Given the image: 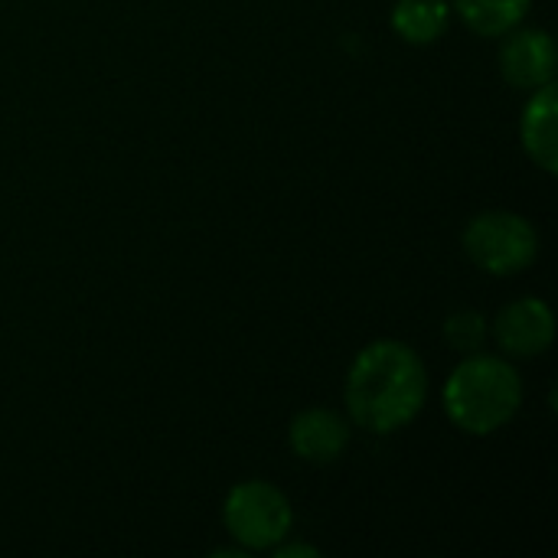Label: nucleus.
<instances>
[{"mask_svg": "<svg viewBox=\"0 0 558 558\" xmlns=\"http://www.w3.org/2000/svg\"><path fill=\"white\" fill-rule=\"evenodd\" d=\"M428 399V373L422 356L399 340H376L350 366L347 409L350 418L373 432L392 435L418 418Z\"/></svg>", "mask_w": 558, "mask_h": 558, "instance_id": "obj_1", "label": "nucleus"}, {"mask_svg": "<svg viewBox=\"0 0 558 558\" xmlns=\"http://www.w3.org/2000/svg\"><path fill=\"white\" fill-rule=\"evenodd\" d=\"M523 405L520 373L500 360L471 353L445 383V412L468 435H494L513 422Z\"/></svg>", "mask_w": 558, "mask_h": 558, "instance_id": "obj_2", "label": "nucleus"}, {"mask_svg": "<svg viewBox=\"0 0 558 558\" xmlns=\"http://www.w3.org/2000/svg\"><path fill=\"white\" fill-rule=\"evenodd\" d=\"M464 252L471 262L497 278L526 271L539 255V235L536 229L507 209L481 213L464 229Z\"/></svg>", "mask_w": 558, "mask_h": 558, "instance_id": "obj_3", "label": "nucleus"}, {"mask_svg": "<svg viewBox=\"0 0 558 558\" xmlns=\"http://www.w3.org/2000/svg\"><path fill=\"white\" fill-rule=\"evenodd\" d=\"M222 520H226L229 536L242 549L262 553V549H275L278 543L288 539L294 513H291L288 497L278 487H271L265 481H245L229 490Z\"/></svg>", "mask_w": 558, "mask_h": 558, "instance_id": "obj_4", "label": "nucleus"}, {"mask_svg": "<svg viewBox=\"0 0 558 558\" xmlns=\"http://www.w3.org/2000/svg\"><path fill=\"white\" fill-rule=\"evenodd\" d=\"M494 340L507 356H543L556 340V314L539 298H520L507 304L494 320Z\"/></svg>", "mask_w": 558, "mask_h": 558, "instance_id": "obj_5", "label": "nucleus"}, {"mask_svg": "<svg viewBox=\"0 0 558 558\" xmlns=\"http://www.w3.org/2000/svg\"><path fill=\"white\" fill-rule=\"evenodd\" d=\"M500 72L513 88L536 92L556 78V43L546 29H520L500 52Z\"/></svg>", "mask_w": 558, "mask_h": 558, "instance_id": "obj_6", "label": "nucleus"}, {"mask_svg": "<svg viewBox=\"0 0 558 558\" xmlns=\"http://www.w3.org/2000/svg\"><path fill=\"white\" fill-rule=\"evenodd\" d=\"M291 451L311 464H333L350 445V425L330 409H307L291 422Z\"/></svg>", "mask_w": 558, "mask_h": 558, "instance_id": "obj_7", "label": "nucleus"}, {"mask_svg": "<svg viewBox=\"0 0 558 558\" xmlns=\"http://www.w3.org/2000/svg\"><path fill=\"white\" fill-rule=\"evenodd\" d=\"M523 147L533 157L536 167H543L546 173L558 170V88L556 82L543 85L533 92L526 111H523Z\"/></svg>", "mask_w": 558, "mask_h": 558, "instance_id": "obj_8", "label": "nucleus"}, {"mask_svg": "<svg viewBox=\"0 0 558 558\" xmlns=\"http://www.w3.org/2000/svg\"><path fill=\"white\" fill-rule=\"evenodd\" d=\"M451 20L448 0H399L392 10V29L415 46L435 43Z\"/></svg>", "mask_w": 558, "mask_h": 558, "instance_id": "obj_9", "label": "nucleus"}, {"mask_svg": "<svg viewBox=\"0 0 558 558\" xmlns=\"http://www.w3.org/2000/svg\"><path fill=\"white\" fill-rule=\"evenodd\" d=\"M533 0H454L461 20L481 36H507L530 13Z\"/></svg>", "mask_w": 558, "mask_h": 558, "instance_id": "obj_10", "label": "nucleus"}, {"mask_svg": "<svg viewBox=\"0 0 558 558\" xmlns=\"http://www.w3.org/2000/svg\"><path fill=\"white\" fill-rule=\"evenodd\" d=\"M484 333H487V320H484L477 311H458V314H451L448 324H445V337H448V343H451L458 353H474V350H481Z\"/></svg>", "mask_w": 558, "mask_h": 558, "instance_id": "obj_11", "label": "nucleus"}, {"mask_svg": "<svg viewBox=\"0 0 558 558\" xmlns=\"http://www.w3.org/2000/svg\"><path fill=\"white\" fill-rule=\"evenodd\" d=\"M275 549H278V556H281V558H294V556L317 558V556H320V553H317L314 546H281V543H278Z\"/></svg>", "mask_w": 558, "mask_h": 558, "instance_id": "obj_12", "label": "nucleus"}]
</instances>
